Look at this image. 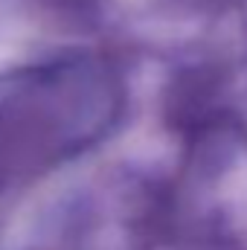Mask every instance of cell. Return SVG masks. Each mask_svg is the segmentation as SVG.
<instances>
[{
  "label": "cell",
  "instance_id": "6da1fadb",
  "mask_svg": "<svg viewBox=\"0 0 247 250\" xmlns=\"http://www.w3.org/2000/svg\"><path fill=\"white\" fill-rule=\"evenodd\" d=\"M123 111L117 73L64 56L0 79V195L96 146Z\"/></svg>",
  "mask_w": 247,
  "mask_h": 250
}]
</instances>
